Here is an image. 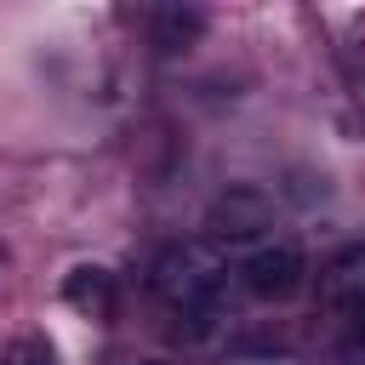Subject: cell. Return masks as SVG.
Here are the masks:
<instances>
[{
    "label": "cell",
    "mask_w": 365,
    "mask_h": 365,
    "mask_svg": "<svg viewBox=\"0 0 365 365\" xmlns=\"http://www.w3.org/2000/svg\"><path fill=\"white\" fill-rule=\"evenodd\" d=\"M63 302L68 308H80V314H91V319H103V314H114V274L108 268H74L68 279H63Z\"/></svg>",
    "instance_id": "5b68a950"
},
{
    "label": "cell",
    "mask_w": 365,
    "mask_h": 365,
    "mask_svg": "<svg viewBox=\"0 0 365 365\" xmlns=\"http://www.w3.org/2000/svg\"><path fill=\"white\" fill-rule=\"evenodd\" d=\"M257 228H268V200L257 188H234L211 205V240H245Z\"/></svg>",
    "instance_id": "277c9868"
},
{
    "label": "cell",
    "mask_w": 365,
    "mask_h": 365,
    "mask_svg": "<svg viewBox=\"0 0 365 365\" xmlns=\"http://www.w3.org/2000/svg\"><path fill=\"white\" fill-rule=\"evenodd\" d=\"M6 365H57V348L46 342V336H23L17 348H11V359Z\"/></svg>",
    "instance_id": "52a82bcc"
},
{
    "label": "cell",
    "mask_w": 365,
    "mask_h": 365,
    "mask_svg": "<svg viewBox=\"0 0 365 365\" xmlns=\"http://www.w3.org/2000/svg\"><path fill=\"white\" fill-rule=\"evenodd\" d=\"M314 285H319V302H325V308H348V314H354V308L365 302V240L336 245V251L319 262Z\"/></svg>",
    "instance_id": "3957f363"
},
{
    "label": "cell",
    "mask_w": 365,
    "mask_h": 365,
    "mask_svg": "<svg viewBox=\"0 0 365 365\" xmlns=\"http://www.w3.org/2000/svg\"><path fill=\"white\" fill-rule=\"evenodd\" d=\"M200 29H205V11H194V6H160V11H154V46H160V51L194 46Z\"/></svg>",
    "instance_id": "8992f818"
},
{
    "label": "cell",
    "mask_w": 365,
    "mask_h": 365,
    "mask_svg": "<svg viewBox=\"0 0 365 365\" xmlns=\"http://www.w3.org/2000/svg\"><path fill=\"white\" fill-rule=\"evenodd\" d=\"M354 331H359V342H365V302L354 308Z\"/></svg>",
    "instance_id": "ba28073f"
},
{
    "label": "cell",
    "mask_w": 365,
    "mask_h": 365,
    "mask_svg": "<svg viewBox=\"0 0 365 365\" xmlns=\"http://www.w3.org/2000/svg\"><path fill=\"white\" fill-rule=\"evenodd\" d=\"M148 285L154 297L182 319V314H205V308H222V285H228V251L205 234V240H177L154 257L148 268Z\"/></svg>",
    "instance_id": "6da1fadb"
},
{
    "label": "cell",
    "mask_w": 365,
    "mask_h": 365,
    "mask_svg": "<svg viewBox=\"0 0 365 365\" xmlns=\"http://www.w3.org/2000/svg\"><path fill=\"white\" fill-rule=\"evenodd\" d=\"M240 285L257 297V302H285V297H297L302 285H308V257H302V245H291V240H257L245 257H240Z\"/></svg>",
    "instance_id": "7a4b0ae2"
},
{
    "label": "cell",
    "mask_w": 365,
    "mask_h": 365,
    "mask_svg": "<svg viewBox=\"0 0 365 365\" xmlns=\"http://www.w3.org/2000/svg\"><path fill=\"white\" fill-rule=\"evenodd\" d=\"M148 365H171V359H148Z\"/></svg>",
    "instance_id": "9c48e42d"
}]
</instances>
